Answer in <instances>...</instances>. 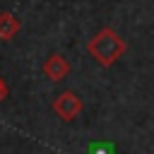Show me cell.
<instances>
[{"label": "cell", "mask_w": 154, "mask_h": 154, "mask_svg": "<svg viewBox=\"0 0 154 154\" xmlns=\"http://www.w3.org/2000/svg\"><path fill=\"white\" fill-rule=\"evenodd\" d=\"M125 51H128V43H125V41L116 34V29H111V26L99 29V31L91 36V41L87 43V53H89L99 65H103V67L116 65V63L123 58Z\"/></svg>", "instance_id": "6da1fadb"}, {"label": "cell", "mask_w": 154, "mask_h": 154, "mask_svg": "<svg viewBox=\"0 0 154 154\" xmlns=\"http://www.w3.org/2000/svg\"><path fill=\"white\" fill-rule=\"evenodd\" d=\"M53 111L58 113L60 120H75L82 113V99L75 91H60L53 101Z\"/></svg>", "instance_id": "7a4b0ae2"}, {"label": "cell", "mask_w": 154, "mask_h": 154, "mask_svg": "<svg viewBox=\"0 0 154 154\" xmlns=\"http://www.w3.org/2000/svg\"><path fill=\"white\" fill-rule=\"evenodd\" d=\"M43 75L51 79V82H63L67 75H70V63H67V58L65 55H60V53H51L46 60H43Z\"/></svg>", "instance_id": "3957f363"}, {"label": "cell", "mask_w": 154, "mask_h": 154, "mask_svg": "<svg viewBox=\"0 0 154 154\" xmlns=\"http://www.w3.org/2000/svg\"><path fill=\"white\" fill-rule=\"evenodd\" d=\"M19 19L12 12H0V38L2 41H12L19 34Z\"/></svg>", "instance_id": "277c9868"}, {"label": "cell", "mask_w": 154, "mask_h": 154, "mask_svg": "<svg viewBox=\"0 0 154 154\" xmlns=\"http://www.w3.org/2000/svg\"><path fill=\"white\" fill-rule=\"evenodd\" d=\"M87 154H116V144L108 140H94L87 144Z\"/></svg>", "instance_id": "5b68a950"}, {"label": "cell", "mask_w": 154, "mask_h": 154, "mask_svg": "<svg viewBox=\"0 0 154 154\" xmlns=\"http://www.w3.org/2000/svg\"><path fill=\"white\" fill-rule=\"evenodd\" d=\"M5 96H7V84H5V79L0 77V101H2Z\"/></svg>", "instance_id": "8992f818"}]
</instances>
